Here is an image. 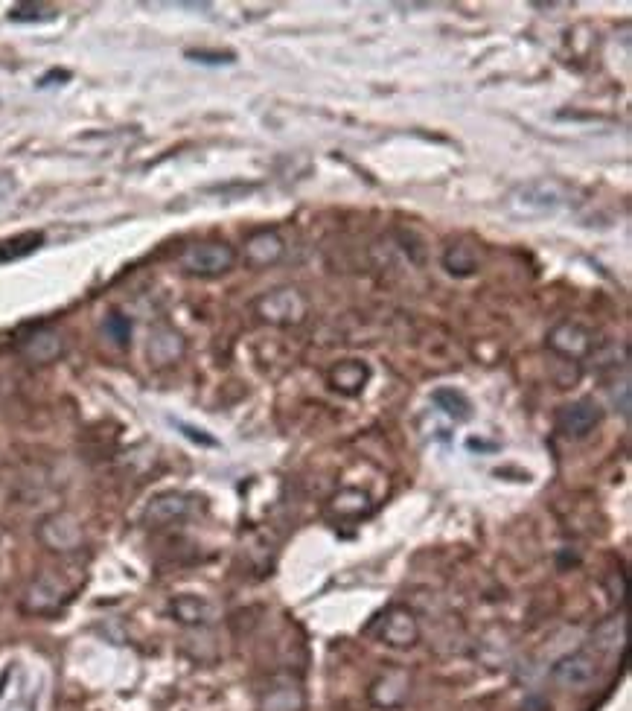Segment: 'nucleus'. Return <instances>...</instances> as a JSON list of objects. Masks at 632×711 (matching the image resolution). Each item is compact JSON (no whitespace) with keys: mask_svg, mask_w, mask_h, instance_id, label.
I'll return each mask as SVG.
<instances>
[{"mask_svg":"<svg viewBox=\"0 0 632 711\" xmlns=\"http://www.w3.org/2000/svg\"><path fill=\"white\" fill-rule=\"evenodd\" d=\"M59 12H56V6H47V3H18L12 12H9V18L15 21V24H47V21H53Z\"/></svg>","mask_w":632,"mask_h":711,"instance_id":"4be33fe9","label":"nucleus"},{"mask_svg":"<svg viewBox=\"0 0 632 711\" xmlns=\"http://www.w3.org/2000/svg\"><path fill=\"white\" fill-rule=\"evenodd\" d=\"M370 379V368L359 359H347V362H338L333 371H330V388L344 394V397H356L362 394Z\"/></svg>","mask_w":632,"mask_h":711,"instance_id":"ddd939ff","label":"nucleus"},{"mask_svg":"<svg viewBox=\"0 0 632 711\" xmlns=\"http://www.w3.org/2000/svg\"><path fill=\"white\" fill-rule=\"evenodd\" d=\"M551 677H554V682H560L563 688L583 691V688H589L598 679V659L589 650L568 653L563 659H557V665L551 668Z\"/></svg>","mask_w":632,"mask_h":711,"instance_id":"0eeeda50","label":"nucleus"},{"mask_svg":"<svg viewBox=\"0 0 632 711\" xmlns=\"http://www.w3.org/2000/svg\"><path fill=\"white\" fill-rule=\"evenodd\" d=\"M38 540L56 554H70L82 548L85 534H82V525L70 513H53L38 525Z\"/></svg>","mask_w":632,"mask_h":711,"instance_id":"39448f33","label":"nucleus"},{"mask_svg":"<svg viewBox=\"0 0 632 711\" xmlns=\"http://www.w3.org/2000/svg\"><path fill=\"white\" fill-rule=\"evenodd\" d=\"M70 601V586L53 572H41L24 592V610L33 615L59 612Z\"/></svg>","mask_w":632,"mask_h":711,"instance_id":"20e7f679","label":"nucleus"},{"mask_svg":"<svg viewBox=\"0 0 632 711\" xmlns=\"http://www.w3.org/2000/svg\"><path fill=\"white\" fill-rule=\"evenodd\" d=\"M443 269L449 271V274H455V277H472V274L478 271V254H475V248L466 245V242L449 245L446 254H443Z\"/></svg>","mask_w":632,"mask_h":711,"instance_id":"f3484780","label":"nucleus"},{"mask_svg":"<svg viewBox=\"0 0 632 711\" xmlns=\"http://www.w3.org/2000/svg\"><path fill=\"white\" fill-rule=\"evenodd\" d=\"M236 266V251L228 242H193L181 251V269L193 277H222Z\"/></svg>","mask_w":632,"mask_h":711,"instance_id":"f03ea898","label":"nucleus"},{"mask_svg":"<svg viewBox=\"0 0 632 711\" xmlns=\"http://www.w3.org/2000/svg\"><path fill=\"white\" fill-rule=\"evenodd\" d=\"M263 711H303V694L298 685L271 688L263 697Z\"/></svg>","mask_w":632,"mask_h":711,"instance_id":"412c9836","label":"nucleus"},{"mask_svg":"<svg viewBox=\"0 0 632 711\" xmlns=\"http://www.w3.org/2000/svg\"><path fill=\"white\" fill-rule=\"evenodd\" d=\"M41 245H44V234H41V231H27V234L3 239V242H0V263L24 260V257H30L33 251H38Z\"/></svg>","mask_w":632,"mask_h":711,"instance_id":"a211bd4d","label":"nucleus"},{"mask_svg":"<svg viewBox=\"0 0 632 711\" xmlns=\"http://www.w3.org/2000/svg\"><path fill=\"white\" fill-rule=\"evenodd\" d=\"M624 639H627V621H624V615L603 621V624H598V630L592 633V642H595L600 653H612V650L624 647Z\"/></svg>","mask_w":632,"mask_h":711,"instance_id":"6ab92c4d","label":"nucleus"},{"mask_svg":"<svg viewBox=\"0 0 632 711\" xmlns=\"http://www.w3.org/2000/svg\"><path fill=\"white\" fill-rule=\"evenodd\" d=\"M283 251H286V242L277 231H257V234L245 239V260L254 269L274 266L283 257Z\"/></svg>","mask_w":632,"mask_h":711,"instance_id":"f8f14e48","label":"nucleus"},{"mask_svg":"<svg viewBox=\"0 0 632 711\" xmlns=\"http://www.w3.org/2000/svg\"><path fill=\"white\" fill-rule=\"evenodd\" d=\"M379 639L391 647H414L420 639V624L408 607H391L379 621Z\"/></svg>","mask_w":632,"mask_h":711,"instance_id":"9d476101","label":"nucleus"},{"mask_svg":"<svg viewBox=\"0 0 632 711\" xmlns=\"http://www.w3.org/2000/svg\"><path fill=\"white\" fill-rule=\"evenodd\" d=\"M522 711H551V703L545 697H528L522 703Z\"/></svg>","mask_w":632,"mask_h":711,"instance_id":"a878e982","label":"nucleus"},{"mask_svg":"<svg viewBox=\"0 0 632 711\" xmlns=\"http://www.w3.org/2000/svg\"><path fill=\"white\" fill-rule=\"evenodd\" d=\"M18 350L33 365H50L65 353V336L53 327H35L18 339Z\"/></svg>","mask_w":632,"mask_h":711,"instance_id":"6e6552de","label":"nucleus"},{"mask_svg":"<svg viewBox=\"0 0 632 711\" xmlns=\"http://www.w3.org/2000/svg\"><path fill=\"white\" fill-rule=\"evenodd\" d=\"M600 420H603V408L595 400H577V403H568V406L560 408L554 423H557L560 435L580 441V438H586L598 429Z\"/></svg>","mask_w":632,"mask_h":711,"instance_id":"423d86ee","label":"nucleus"},{"mask_svg":"<svg viewBox=\"0 0 632 711\" xmlns=\"http://www.w3.org/2000/svg\"><path fill=\"white\" fill-rule=\"evenodd\" d=\"M187 59H193V62H233V56H207V53H187Z\"/></svg>","mask_w":632,"mask_h":711,"instance_id":"bb28decb","label":"nucleus"},{"mask_svg":"<svg viewBox=\"0 0 632 711\" xmlns=\"http://www.w3.org/2000/svg\"><path fill=\"white\" fill-rule=\"evenodd\" d=\"M102 330H105L108 339L114 341V344H120V347H126L129 339H132V321H129L126 315H120V312H111V315L105 318Z\"/></svg>","mask_w":632,"mask_h":711,"instance_id":"b1692460","label":"nucleus"},{"mask_svg":"<svg viewBox=\"0 0 632 711\" xmlns=\"http://www.w3.org/2000/svg\"><path fill=\"white\" fill-rule=\"evenodd\" d=\"M181 353H184V339H181L175 330L158 327V330L152 333V339H149V359H152L155 365H169V362H175Z\"/></svg>","mask_w":632,"mask_h":711,"instance_id":"dca6fc26","label":"nucleus"},{"mask_svg":"<svg viewBox=\"0 0 632 711\" xmlns=\"http://www.w3.org/2000/svg\"><path fill=\"white\" fill-rule=\"evenodd\" d=\"M257 315L260 321L266 324H274V327H295L306 318V298L300 295L298 289L286 286V289H274V292H266L263 298H257Z\"/></svg>","mask_w":632,"mask_h":711,"instance_id":"7ed1b4c3","label":"nucleus"},{"mask_svg":"<svg viewBox=\"0 0 632 711\" xmlns=\"http://www.w3.org/2000/svg\"><path fill=\"white\" fill-rule=\"evenodd\" d=\"M434 406L440 408L443 414H449L452 420H458V423H464V420H469L472 417V406H469V400H466L461 391H455V388H437L432 394Z\"/></svg>","mask_w":632,"mask_h":711,"instance_id":"aec40b11","label":"nucleus"},{"mask_svg":"<svg viewBox=\"0 0 632 711\" xmlns=\"http://www.w3.org/2000/svg\"><path fill=\"white\" fill-rule=\"evenodd\" d=\"M190 508H193L190 496H184V493H161V496H155V499L146 505V510H143V522H146L149 528H167V525L181 522V519L190 513Z\"/></svg>","mask_w":632,"mask_h":711,"instance_id":"9b49d317","label":"nucleus"},{"mask_svg":"<svg viewBox=\"0 0 632 711\" xmlns=\"http://www.w3.org/2000/svg\"><path fill=\"white\" fill-rule=\"evenodd\" d=\"M566 204V193L554 181H525L513 187L504 199V207L516 219H548L560 213Z\"/></svg>","mask_w":632,"mask_h":711,"instance_id":"f257e3e1","label":"nucleus"},{"mask_svg":"<svg viewBox=\"0 0 632 711\" xmlns=\"http://www.w3.org/2000/svg\"><path fill=\"white\" fill-rule=\"evenodd\" d=\"M405 697H408V677L402 671H391V674L379 677L370 688V700L379 709H397L405 703Z\"/></svg>","mask_w":632,"mask_h":711,"instance_id":"4468645a","label":"nucleus"},{"mask_svg":"<svg viewBox=\"0 0 632 711\" xmlns=\"http://www.w3.org/2000/svg\"><path fill=\"white\" fill-rule=\"evenodd\" d=\"M181 429H184V435H187V438H193V441L207 443V446H213V443H216V441H213V438H207V435H201L199 429H190V426H181Z\"/></svg>","mask_w":632,"mask_h":711,"instance_id":"cd10ccee","label":"nucleus"},{"mask_svg":"<svg viewBox=\"0 0 632 711\" xmlns=\"http://www.w3.org/2000/svg\"><path fill=\"white\" fill-rule=\"evenodd\" d=\"M15 190H18L15 175H12V172H0V202H6Z\"/></svg>","mask_w":632,"mask_h":711,"instance_id":"393cba45","label":"nucleus"},{"mask_svg":"<svg viewBox=\"0 0 632 711\" xmlns=\"http://www.w3.org/2000/svg\"><path fill=\"white\" fill-rule=\"evenodd\" d=\"M548 347H551L557 356L577 362V359H586V356L595 350V333L586 330V327H580V324L563 321V324H557V327L548 333Z\"/></svg>","mask_w":632,"mask_h":711,"instance_id":"1a4fd4ad","label":"nucleus"},{"mask_svg":"<svg viewBox=\"0 0 632 711\" xmlns=\"http://www.w3.org/2000/svg\"><path fill=\"white\" fill-rule=\"evenodd\" d=\"M169 612L175 621L181 624H190V627H201V624H210L213 621V607L199 598V595H178L172 604H169Z\"/></svg>","mask_w":632,"mask_h":711,"instance_id":"2eb2a0df","label":"nucleus"},{"mask_svg":"<svg viewBox=\"0 0 632 711\" xmlns=\"http://www.w3.org/2000/svg\"><path fill=\"white\" fill-rule=\"evenodd\" d=\"M333 510L338 513V516H350V519H356V516H362V513L370 510V496L362 493V490H341V493L333 499Z\"/></svg>","mask_w":632,"mask_h":711,"instance_id":"5701e85b","label":"nucleus"}]
</instances>
